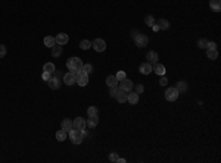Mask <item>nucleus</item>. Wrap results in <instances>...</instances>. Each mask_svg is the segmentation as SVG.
<instances>
[{
    "label": "nucleus",
    "instance_id": "f257e3e1",
    "mask_svg": "<svg viewBox=\"0 0 221 163\" xmlns=\"http://www.w3.org/2000/svg\"><path fill=\"white\" fill-rule=\"evenodd\" d=\"M67 68L68 71L72 74H78L83 69V62L80 57H69L67 60Z\"/></svg>",
    "mask_w": 221,
    "mask_h": 163
},
{
    "label": "nucleus",
    "instance_id": "f03ea898",
    "mask_svg": "<svg viewBox=\"0 0 221 163\" xmlns=\"http://www.w3.org/2000/svg\"><path fill=\"white\" fill-rule=\"evenodd\" d=\"M47 85L50 87L52 90H58V88H61L62 82H61V72L55 71L53 74L50 75L49 78V81H47Z\"/></svg>",
    "mask_w": 221,
    "mask_h": 163
},
{
    "label": "nucleus",
    "instance_id": "7ed1b4c3",
    "mask_svg": "<svg viewBox=\"0 0 221 163\" xmlns=\"http://www.w3.org/2000/svg\"><path fill=\"white\" fill-rule=\"evenodd\" d=\"M69 140H71L74 144L83 143V140H84V132H83V129L72 128L71 131H69Z\"/></svg>",
    "mask_w": 221,
    "mask_h": 163
},
{
    "label": "nucleus",
    "instance_id": "20e7f679",
    "mask_svg": "<svg viewBox=\"0 0 221 163\" xmlns=\"http://www.w3.org/2000/svg\"><path fill=\"white\" fill-rule=\"evenodd\" d=\"M178 94H180V93L177 91L175 87H170V88H167V91H165V98H167L168 102H175V100L178 98Z\"/></svg>",
    "mask_w": 221,
    "mask_h": 163
},
{
    "label": "nucleus",
    "instance_id": "39448f33",
    "mask_svg": "<svg viewBox=\"0 0 221 163\" xmlns=\"http://www.w3.org/2000/svg\"><path fill=\"white\" fill-rule=\"evenodd\" d=\"M133 40H134V43H136V46L140 47V49H143V47L148 46V41H149L148 40V36H144V34H142V32H139Z\"/></svg>",
    "mask_w": 221,
    "mask_h": 163
},
{
    "label": "nucleus",
    "instance_id": "423d86ee",
    "mask_svg": "<svg viewBox=\"0 0 221 163\" xmlns=\"http://www.w3.org/2000/svg\"><path fill=\"white\" fill-rule=\"evenodd\" d=\"M92 47L96 51L102 53V51H105V49H106V41L102 40V38H96V40L92 43Z\"/></svg>",
    "mask_w": 221,
    "mask_h": 163
},
{
    "label": "nucleus",
    "instance_id": "0eeeda50",
    "mask_svg": "<svg viewBox=\"0 0 221 163\" xmlns=\"http://www.w3.org/2000/svg\"><path fill=\"white\" fill-rule=\"evenodd\" d=\"M133 87H134L133 81H131V79H128V78H124L123 81H119V88H121V90H124V91L130 93L131 90H133Z\"/></svg>",
    "mask_w": 221,
    "mask_h": 163
},
{
    "label": "nucleus",
    "instance_id": "6e6552de",
    "mask_svg": "<svg viewBox=\"0 0 221 163\" xmlns=\"http://www.w3.org/2000/svg\"><path fill=\"white\" fill-rule=\"evenodd\" d=\"M75 77H77V84L81 87H86L88 84V75L87 74H84L83 71H80L78 74H75Z\"/></svg>",
    "mask_w": 221,
    "mask_h": 163
},
{
    "label": "nucleus",
    "instance_id": "1a4fd4ad",
    "mask_svg": "<svg viewBox=\"0 0 221 163\" xmlns=\"http://www.w3.org/2000/svg\"><path fill=\"white\" fill-rule=\"evenodd\" d=\"M63 82L67 84V85H74V84H77V77H75V74H72V72H68L63 75Z\"/></svg>",
    "mask_w": 221,
    "mask_h": 163
},
{
    "label": "nucleus",
    "instance_id": "9d476101",
    "mask_svg": "<svg viewBox=\"0 0 221 163\" xmlns=\"http://www.w3.org/2000/svg\"><path fill=\"white\" fill-rule=\"evenodd\" d=\"M146 59H148V63H150V65H155V63H158V59H159V56H158V53H156V51H149V53L146 55Z\"/></svg>",
    "mask_w": 221,
    "mask_h": 163
},
{
    "label": "nucleus",
    "instance_id": "9b49d317",
    "mask_svg": "<svg viewBox=\"0 0 221 163\" xmlns=\"http://www.w3.org/2000/svg\"><path fill=\"white\" fill-rule=\"evenodd\" d=\"M72 123H74V128H77V129H84V128L87 127V123H86V121L83 117H75L72 121Z\"/></svg>",
    "mask_w": 221,
    "mask_h": 163
},
{
    "label": "nucleus",
    "instance_id": "f8f14e48",
    "mask_svg": "<svg viewBox=\"0 0 221 163\" xmlns=\"http://www.w3.org/2000/svg\"><path fill=\"white\" fill-rule=\"evenodd\" d=\"M55 40H56V44H61V46H63V44H67V43H68V40H69V38H68V36L65 34V32H59Z\"/></svg>",
    "mask_w": 221,
    "mask_h": 163
},
{
    "label": "nucleus",
    "instance_id": "ddd939ff",
    "mask_svg": "<svg viewBox=\"0 0 221 163\" xmlns=\"http://www.w3.org/2000/svg\"><path fill=\"white\" fill-rule=\"evenodd\" d=\"M127 97H128L127 91H124V90L118 88V93H117V96H115V98H117V100H118L119 103H125V102H127Z\"/></svg>",
    "mask_w": 221,
    "mask_h": 163
},
{
    "label": "nucleus",
    "instance_id": "4468645a",
    "mask_svg": "<svg viewBox=\"0 0 221 163\" xmlns=\"http://www.w3.org/2000/svg\"><path fill=\"white\" fill-rule=\"evenodd\" d=\"M139 71L142 72L143 75H149L150 72H152V65L148 63V62H146V63H142V65L139 66Z\"/></svg>",
    "mask_w": 221,
    "mask_h": 163
},
{
    "label": "nucleus",
    "instance_id": "2eb2a0df",
    "mask_svg": "<svg viewBox=\"0 0 221 163\" xmlns=\"http://www.w3.org/2000/svg\"><path fill=\"white\" fill-rule=\"evenodd\" d=\"M152 71L155 72V74H158V75H165V66L162 65V63H155L153 66H152Z\"/></svg>",
    "mask_w": 221,
    "mask_h": 163
},
{
    "label": "nucleus",
    "instance_id": "dca6fc26",
    "mask_svg": "<svg viewBox=\"0 0 221 163\" xmlns=\"http://www.w3.org/2000/svg\"><path fill=\"white\" fill-rule=\"evenodd\" d=\"M61 128H62V129H65L67 132H69L72 128H74V123H72L71 119H63L62 123H61Z\"/></svg>",
    "mask_w": 221,
    "mask_h": 163
},
{
    "label": "nucleus",
    "instance_id": "f3484780",
    "mask_svg": "<svg viewBox=\"0 0 221 163\" xmlns=\"http://www.w3.org/2000/svg\"><path fill=\"white\" fill-rule=\"evenodd\" d=\"M86 123H87V127L88 128H94L96 125L99 123V117L98 115H94V116H88V119L86 121Z\"/></svg>",
    "mask_w": 221,
    "mask_h": 163
},
{
    "label": "nucleus",
    "instance_id": "a211bd4d",
    "mask_svg": "<svg viewBox=\"0 0 221 163\" xmlns=\"http://www.w3.org/2000/svg\"><path fill=\"white\" fill-rule=\"evenodd\" d=\"M118 79H117V77L115 75H109V77H106V85L111 88V87H117L118 85Z\"/></svg>",
    "mask_w": 221,
    "mask_h": 163
},
{
    "label": "nucleus",
    "instance_id": "6ab92c4d",
    "mask_svg": "<svg viewBox=\"0 0 221 163\" xmlns=\"http://www.w3.org/2000/svg\"><path fill=\"white\" fill-rule=\"evenodd\" d=\"M127 102H130L131 104H137L139 103V94L136 91H130V94H128V97H127Z\"/></svg>",
    "mask_w": 221,
    "mask_h": 163
},
{
    "label": "nucleus",
    "instance_id": "aec40b11",
    "mask_svg": "<svg viewBox=\"0 0 221 163\" xmlns=\"http://www.w3.org/2000/svg\"><path fill=\"white\" fill-rule=\"evenodd\" d=\"M209 7H211L214 12H220L221 10V0H211V2H209Z\"/></svg>",
    "mask_w": 221,
    "mask_h": 163
},
{
    "label": "nucleus",
    "instance_id": "412c9836",
    "mask_svg": "<svg viewBox=\"0 0 221 163\" xmlns=\"http://www.w3.org/2000/svg\"><path fill=\"white\" fill-rule=\"evenodd\" d=\"M52 49V56L53 57H59L62 55V47L61 44H55L53 47H50Z\"/></svg>",
    "mask_w": 221,
    "mask_h": 163
},
{
    "label": "nucleus",
    "instance_id": "4be33fe9",
    "mask_svg": "<svg viewBox=\"0 0 221 163\" xmlns=\"http://www.w3.org/2000/svg\"><path fill=\"white\" fill-rule=\"evenodd\" d=\"M206 56H208V59H211V60H215L217 57H218V51H217V49H208L206 50Z\"/></svg>",
    "mask_w": 221,
    "mask_h": 163
},
{
    "label": "nucleus",
    "instance_id": "5701e85b",
    "mask_svg": "<svg viewBox=\"0 0 221 163\" xmlns=\"http://www.w3.org/2000/svg\"><path fill=\"white\" fill-rule=\"evenodd\" d=\"M155 24L159 26V30H168L170 28V22L167 19H159L158 22H155Z\"/></svg>",
    "mask_w": 221,
    "mask_h": 163
},
{
    "label": "nucleus",
    "instance_id": "b1692460",
    "mask_svg": "<svg viewBox=\"0 0 221 163\" xmlns=\"http://www.w3.org/2000/svg\"><path fill=\"white\" fill-rule=\"evenodd\" d=\"M56 140L58 141H65V140H67V131L61 128V129L56 132Z\"/></svg>",
    "mask_w": 221,
    "mask_h": 163
},
{
    "label": "nucleus",
    "instance_id": "393cba45",
    "mask_svg": "<svg viewBox=\"0 0 221 163\" xmlns=\"http://www.w3.org/2000/svg\"><path fill=\"white\" fill-rule=\"evenodd\" d=\"M55 44H56V40H55V37L47 36L46 38H44V46H46V47H53Z\"/></svg>",
    "mask_w": 221,
    "mask_h": 163
},
{
    "label": "nucleus",
    "instance_id": "a878e982",
    "mask_svg": "<svg viewBox=\"0 0 221 163\" xmlns=\"http://www.w3.org/2000/svg\"><path fill=\"white\" fill-rule=\"evenodd\" d=\"M43 71H44V72H49V74H53V72L56 71V68H55V65H53L52 62H47L46 65L43 66Z\"/></svg>",
    "mask_w": 221,
    "mask_h": 163
},
{
    "label": "nucleus",
    "instance_id": "bb28decb",
    "mask_svg": "<svg viewBox=\"0 0 221 163\" xmlns=\"http://www.w3.org/2000/svg\"><path fill=\"white\" fill-rule=\"evenodd\" d=\"M177 91L178 93H184V91H187V82H184V81H178L177 82Z\"/></svg>",
    "mask_w": 221,
    "mask_h": 163
},
{
    "label": "nucleus",
    "instance_id": "cd10ccee",
    "mask_svg": "<svg viewBox=\"0 0 221 163\" xmlns=\"http://www.w3.org/2000/svg\"><path fill=\"white\" fill-rule=\"evenodd\" d=\"M155 22H156V21H155V18L152 15H146V16H144V24H146L148 26H152Z\"/></svg>",
    "mask_w": 221,
    "mask_h": 163
},
{
    "label": "nucleus",
    "instance_id": "c85d7f7f",
    "mask_svg": "<svg viewBox=\"0 0 221 163\" xmlns=\"http://www.w3.org/2000/svg\"><path fill=\"white\" fill-rule=\"evenodd\" d=\"M90 47H92V41L83 40L81 43H80V49H83V50H88Z\"/></svg>",
    "mask_w": 221,
    "mask_h": 163
},
{
    "label": "nucleus",
    "instance_id": "c756f323",
    "mask_svg": "<svg viewBox=\"0 0 221 163\" xmlns=\"http://www.w3.org/2000/svg\"><path fill=\"white\" fill-rule=\"evenodd\" d=\"M208 43L209 41L206 40V38H201V40L198 41V47L199 49H208Z\"/></svg>",
    "mask_w": 221,
    "mask_h": 163
},
{
    "label": "nucleus",
    "instance_id": "7c9ffc66",
    "mask_svg": "<svg viewBox=\"0 0 221 163\" xmlns=\"http://www.w3.org/2000/svg\"><path fill=\"white\" fill-rule=\"evenodd\" d=\"M87 115H88V116H94V115H98V107L90 106L87 109Z\"/></svg>",
    "mask_w": 221,
    "mask_h": 163
},
{
    "label": "nucleus",
    "instance_id": "2f4dec72",
    "mask_svg": "<svg viewBox=\"0 0 221 163\" xmlns=\"http://www.w3.org/2000/svg\"><path fill=\"white\" fill-rule=\"evenodd\" d=\"M83 72H84V74H90V72H93V66L92 65H90V63H87V65H83V69H81Z\"/></svg>",
    "mask_w": 221,
    "mask_h": 163
},
{
    "label": "nucleus",
    "instance_id": "473e14b6",
    "mask_svg": "<svg viewBox=\"0 0 221 163\" xmlns=\"http://www.w3.org/2000/svg\"><path fill=\"white\" fill-rule=\"evenodd\" d=\"M118 157H119L118 153H113L112 151V153L109 154V160H111V162H118Z\"/></svg>",
    "mask_w": 221,
    "mask_h": 163
},
{
    "label": "nucleus",
    "instance_id": "72a5a7b5",
    "mask_svg": "<svg viewBox=\"0 0 221 163\" xmlns=\"http://www.w3.org/2000/svg\"><path fill=\"white\" fill-rule=\"evenodd\" d=\"M115 77H117V79H118V81H123L124 78H127V77H125V72H124V71H119L118 74L115 75Z\"/></svg>",
    "mask_w": 221,
    "mask_h": 163
},
{
    "label": "nucleus",
    "instance_id": "f704fd0d",
    "mask_svg": "<svg viewBox=\"0 0 221 163\" xmlns=\"http://www.w3.org/2000/svg\"><path fill=\"white\" fill-rule=\"evenodd\" d=\"M117 93H118V85H117V87H111V93H109V94H111L113 98H115V96H117Z\"/></svg>",
    "mask_w": 221,
    "mask_h": 163
},
{
    "label": "nucleus",
    "instance_id": "c9c22d12",
    "mask_svg": "<svg viewBox=\"0 0 221 163\" xmlns=\"http://www.w3.org/2000/svg\"><path fill=\"white\" fill-rule=\"evenodd\" d=\"M50 75L52 74H49V72H44L43 71V74H41V78H43V79H44V81H49V78H50Z\"/></svg>",
    "mask_w": 221,
    "mask_h": 163
},
{
    "label": "nucleus",
    "instance_id": "e433bc0d",
    "mask_svg": "<svg viewBox=\"0 0 221 163\" xmlns=\"http://www.w3.org/2000/svg\"><path fill=\"white\" fill-rule=\"evenodd\" d=\"M143 91H144V87L142 85V84H139V85L136 87V93H137V94H142Z\"/></svg>",
    "mask_w": 221,
    "mask_h": 163
},
{
    "label": "nucleus",
    "instance_id": "4c0bfd02",
    "mask_svg": "<svg viewBox=\"0 0 221 163\" xmlns=\"http://www.w3.org/2000/svg\"><path fill=\"white\" fill-rule=\"evenodd\" d=\"M5 55H6V46L0 44V57H3Z\"/></svg>",
    "mask_w": 221,
    "mask_h": 163
},
{
    "label": "nucleus",
    "instance_id": "58836bf2",
    "mask_svg": "<svg viewBox=\"0 0 221 163\" xmlns=\"http://www.w3.org/2000/svg\"><path fill=\"white\" fill-rule=\"evenodd\" d=\"M159 84H161V85H167V84H168V79H167V77H164V75H162V78L159 79Z\"/></svg>",
    "mask_w": 221,
    "mask_h": 163
},
{
    "label": "nucleus",
    "instance_id": "ea45409f",
    "mask_svg": "<svg viewBox=\"0 0 221 163\" xmlns=\"http://www.w3.org/2000/svg\"><path fill=\"white\" fill-rule=\"evenodd\" d=\"M137 34H139V32H137V31H136V30H133V31H131V37H133V38H134V37H136V36H137Z\"/></svg>",
    "mask_w": 221,
    "mask_h": 163
},
{
    "label": "nucleus",
    "instance_id": "a19ab883",
    "mask_svg": "<svg viewBox=\"0 0 221 163\" xmlns=\"http://www.w3.org/2000/svg\"><path fill=\"white\" fill-rule=\"evenodd\" d=\"M118 162H119V163H125V162H127V160H125V159H121V157H118Z\"/></svg>",
    "mask_w": 221,
    "mask_h": 163
}]
</instances>
